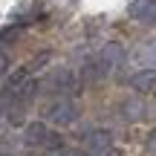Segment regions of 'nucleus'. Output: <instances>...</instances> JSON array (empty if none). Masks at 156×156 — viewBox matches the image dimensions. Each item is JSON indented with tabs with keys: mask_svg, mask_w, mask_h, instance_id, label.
Masks as SVG:
<instances>
[{
	"mask_svg": "<svg viewBox=\"0 0 156 156\" xmlns=\"http://www.w3.org/2000/svg\"><path fill=\"white\" fill-rule=\"evenodd\" d=\"M55 156H84V153H78V151H73V147H64V151H58Z\"/></svg>",
	"mask_w": 156,
	"mask_h": 156,
	"instance_id": "nucleus-12",
	"label": "nucleus"
},
{
	"mask_svg": "<svg viewBox=\"0 0 156 156\" xmlns=\"http://www.w3.org/2000/svg\"><path fill=\"white\" fill-rule=\"evenodd\" d=\"M46 122L61 124V127L75 124L78 122V104H75L73 98H55L49 107H46Z\"/></svg>",
	"mask_w": 156,
	"mask_h": 156,
	"instance_id": "nucleus-3",
	"label": "nucleus"
},
{
	"mask_svg": "<svg viewBox=\"0 0 156 156\" xmlns=\"http://www.w3.org/2000/svg\"><path fill=\"white\" fill-rule=\"evenodd\" d=\"M130 90L136 93H153L156 90V69H142L130 75Z\"/></svg>",
	"mask_w": 156,
	"mask_h": 156,
	"instance_id": "nucleus-9",
	"label": "nucleus"
},
{
	"mask_svg": "<svg viewBox=\"0 0 156 156\" xmlns=\"http://www.w3.org/2000/svg\"><path fill=\"white\" fill-rule=\"evenodd\" d=\"M41 87H44V81H38V78H26V81L17 84L15 90L3 93V98H15V104H26V101H32L35 95L41 93Z\"/></svg>",
	"mask_w": 156,
	"mask_h": 156,
	"instance_id": "nucleus-6",
	"label": "nucleus"
},
{
	"mask_svg": "<svg viewBox=\"0 0 156 156\" xmlns=\"http://www.w3.org/2000/svg\"><path fill=\"white\" fill-rule=\"evenodd\" d=\"M84 151H87V156H104L113 151V139L107 130H90L87 139H84Z\"/></svg>",
	"mask_w": 156,
	"mask_h": 156,
	"instance_id": "nucleus-5",
	"label": "nucleus"
},
{
	"mask_svg": "<svg viewBox=\"0 0 156 156\" xmlns=\"http://www.w3.org/2000/svg\"><path fill=\"white\" fill-rule=\"evenodd\" d=\"M145 145H147V153H151V156H156V127L151 130V133H147V142H145Z\"/></svg>",
	"mask_w": 156,
	"mask_h": 156,
	"instance_id": "nucleus-11",
	"label": "nucleus"
},
{
	"mask_svg": "<svg viewBox=\"0 0 156 156\" xmlns=\"http://www.w3.org/2000/svg\"><path fill=\"white\" fill-rule=\"evenodd\" d=\"M49 139H52V133L46 130L44 122H32V124H26V130H23V142H26L29 147H46Z\"/></svg>",
	"mask_w": 156,
	"mask_h": 156,
	"instance_id": "nucleus-8",
	"label": "nucleus"
},
{
	"mask_svg": "<svg viewBox=\"0 0 156 156\" xmlns=\"http://www.w3.org/2000/svg\"><path fill=\"white\" fill-rule=\"evenodd\" d=\"M127 15L142 26H156V0H130Z\"/></svg>",
	"mask_w": 156,
	"mask_h": 156,
	"instance_id": "nucleus-4",
	"label": "nucleus"
},
{
	"mask_svg": "<svg viewBox=\"0 0 156 156\" xmlns=\"http://www.w3.org/2000/svg\"><path fill=\"white\" fill-rule=\"evenodd\" d=\"M78 75L73 73V69L61 67V69H52L49 75H46L44 81V90H49V93H58L61 98H73V95L78 93Z\"/></svg>",
	"mask_w": 156,
	"mask_h": 156,
	"instance_id": "nucleus-1",
	"label": "nucleus"
},
{
	"mask_svg": "<svg viewBox=\"0 0 156 156\" xmlns=\"http://www.w3.org/2000/svg\"><path fill=\"white\" fill-rule=\"evenodd\" d=\"M104 156H124V153L119 151V147H113V151H110V153H104Z\"/></svg>",
	"mask_w": 156,
	"mask_h": 156,
	"instance_id": "nucleus-13",
	"label": "nucleus"
},
{
	"mask_svg": "<svg viewBox=\"0 0 156 156\" xmlns=\"http://www.w3.org/2000/svg\"><path fill=\"white\" fill-rule=\"evenodd\" d=\"M124 64H127L124 46L116 44V41H107V44L101 46V52H98V73L101 75H116Z\"/></svg>",
	"mask_w": 156,
	"mask_h": 156,
	"instance_id": "nucleus-2",
	"label": "nucleus"
},
{
	"mask_svg": "<svg viewBox=\"0 0 156 156\" xmlns=\"http://www.w3.org/2000/svg\"><path fill=\"white\" fill-rule=\"evenodd\" d=\"M130 61L136 64V73H142V69H156V41L139 44V49L130 55Z\"/></svg>",
	"mask_w": 156,
	"mask_h": 156,
	"instance_id": "nucleus-7",
	"label": "nucleus"
},
{
	"mask_svg": "<svg viewBox=\"0 0 156 156\" xmlns=\"http://www.w3.org/2000/svg\"><path fill=\"white\" fill-rule=\"evenodd\" d=\"M145 113H147V107H145V101H142V98L122 101V119H124V122H142Z\"/></svg>",
	"mask_w": 156,
	"mask_h": 156,
	"instance_id": "nucleus-10",
	"label": "nucleus"
}]
</instances>
